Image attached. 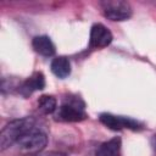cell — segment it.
<instances>
[{
  "mask_svg": "<svg viewBox=\"0 0 156 156\" xmlns=\"http://www.w3.org/2000/svg\"><path fill=\"white\" fill-rule=\"evenodd\" d=\"M51 71L58 78H66L71 73V62L66 56H58L51 62Z\"/></svg>",
  "mask_w": 156,
  "mask_h": 156,
  "instance_id": "30bf717a",
  "label": "cell"
},
{
  "mask_svg": "<svg viewBox=\"0 0 156 156\" xmlns=\"http://www.w3.org/2000/svg\"><path fill=\"white\" fill-rule=\"evenodd\" d=\"M32 45H33V49L43 55V56H52L56 51L55 49V45L52 43V40L48 37V35H37L33 38V41H32Z\"/></svg>",
  "mask_w": 156,
  "mask_h": 156,
  "instance_id": "ba28073f",
  "label": "cell"
},
{
  "mask_svg": "<svg viewBox=\"0 0 156 156\" xmlns=\"http://www.w3.org/2000/svg\"><path fill=\"white\" fill-rule=\"evenodd\" d=\"M17 144L20 145L21 149L27 150V151H32V152L40 151L46 146L48 136L43 130L33 127L32 129L27 130L26 133H23L20 136Z\"/></svg>",
  "mask_w": 156,
  "mask_h": 156,
  "instance_id": "3957f363",
  "label": "cell"
},
{
  "mask_svg": "<svg viewBox=\"0 0 156 156\" xmlns=\"http://www.w3.org/2000/svg\"><path fill=\"white\" fill-rule=\"evenodd\" d=\"M32 128H33V121L30 118L15 119V121H11L10 123H7L1 129V134H0L1 150L7 149L13 143H17L20 136Z\"/></svg>",
  "mask_w": 156,
  "mask_h": 156,
  "instance_id": "6da1fadb",
  "label": "cell"
},
{
  "mask_svg": "<svg viewBox=\"0 0 156 156\" xmlns=\"http://www.w3.org/2000/svg\"><path fill=\"white\" fill-rule=\"evenodd\" d=\"M121 138H112L99 146L96 156H121Z\"/></svg>",
  "mask_w": 156,
  "mask_h": 156,
  "instance_id": "9c48e42d",
  "label": "cell"
},
{
  "mask_svg": "<svg viewBox=\"0 0 156 156\" xmlns=\"http://www.w3.org/2000/svg\"><path fill=\"white\" fill-rule=\"evenodd\" d=\"M100 122L106 126L107 128L112 130H121L123 128H128L132 130H138L141 128V124L129 117H122V116H115L112 113H101L100 115Z\"/></svg>",
  "mask_w": 156,
  "mask_h": 156,
  "instance_id": "5b68a950",
  "label": "cell"
},
{
  "mask_svg": "<svg viewBox=\"0 0 156 156\" xmlns=\"http://www.w3.org/2000/svg\"><path fill=\"white\" fill-rule=\"evenodd\" d=\"M56 99L51 95H41L38 99V108L45 115L52 113L56 110Z\"/></svg>",
  "mask_w": 156,
  "mask_h": 156,
  "instance_id": "8fae6325",
  "label": "cell"
},
{
  "mask_svg": "<svg viewBox=\"0 0 156 156\" xmlns=\"http://www.w3.org/2000/svg\"><path fill=\"white\" fill-rule=\"evenodd\" d=\"M60 119L66 122H80L85 119L87 115L84 112V104L80 99H68L58 108Z\"/></svg>",
  "mask_w": 156,
  "mask_h": 156,
  "instance_id": "277c9868",
  "label": "cell"
},
{
  "mask_svg": "<svg viewBox=\"0 0 156 156\" xmlns=\"http://www.w3.org/2000/svg\"><path fill=\"white\" fill-rule=\"evenodd\" d=\"M44 87H45V77H44V74L41 72H35L23 82V84L21 87V93L27 96V95L32 94L35 90L44 89Z\"/></svg>",
  "mask_w": 156,
  "mask_h": 156,
  "instance_id": "52a82bcc",
  "label": "cell"
},
{
  "mask_svg": "<svg viewBox=\"0 0 156 156\" xmlns=\"http://www.w3.org/2000/svg\"><path fill=\"white\" fill-rule=\"evenodd\" d=\"M104 16L111 21H126L132 16V7L127 1L107 0L100 2Z\"/></svg>",
  "mask_w": 156,
  "mask_h": 156,
  "instance_id": "7a4b0ae2",
  "label": "cell"
},
{
  "mask_svg": "<svg viewBox=\"0 0 156 156\" xmlns=\"http://www.w3.org/2000/svg\"><path fill=\"white\" fill-rule=\"evenodd\" d=\"M112 41V33L101 23H95L90 29V48H105Z\"/></svg>",
  "mask_w": 156,
  "mask_h": 156,
  "instance_id": "8992f818",
  "label": "cell"
}]
</instances>
